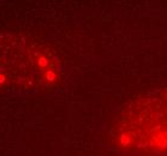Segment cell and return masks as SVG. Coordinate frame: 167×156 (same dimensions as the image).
<instances>
[{
    "mask_svg": "<svg viewBox=\"0 0 167 156\" xmlns=\"http://www.w3.org/2000/svg\"><path fill=\"white\" fill-rule=\"evenodd\" d=\"M149 117L139 118L138 126H120L116 138L120 148L129 150L167 151V107L151 101Z\"/></svg>",
    "mask_w": 167,
    "mask_h": 156,
    "instance_id": "cell-2",
    "label": "cell"
},
{
    "mask_svg": "<svg viewBox=\"0 0 167 156\" xmlns=\"http://www.w3.org/2000/svg\"><path fill=\"white\" fill-rule=\"evenodd\" d=\"M41 85L36 43L13 34L0 35V93L24 94Z\"/></svg>",
    "mask_w": 167,
    "mask_h": 156,
    "instance_id": "cell-1",
    "label": "cell"
}]
</instances>
